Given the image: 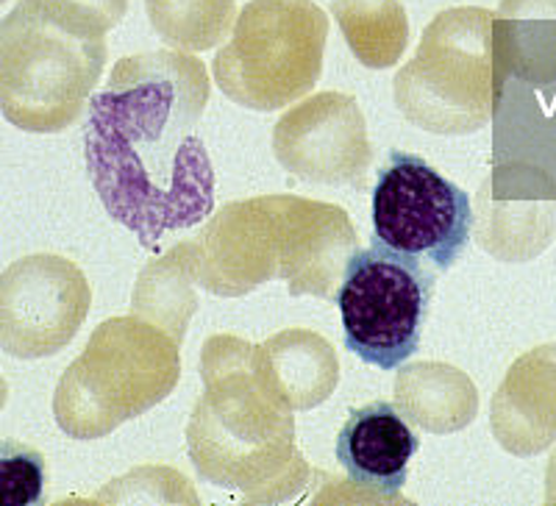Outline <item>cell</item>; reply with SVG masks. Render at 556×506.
Listing matches in <instances>:
<instances>
[{
    "label": "cell",
    "mask_w": 556,
    "mask_h": 506,
    "mask_svg": "<svg viewBox=\"0 0 556 506\" xmlns=\"http://www.w3.org/2000/svg\"><path fill=\"white\" fill-rule=\"evenodd\" d=\"M329 17L312 0H251L217 53L215 81L231 101L281 109L315 87Z\"/></svg>",
    "instance_id": "3957f363"
},
{
    "label": "cell",
    "mask_w": 556,
    "mask_h": 506,
    "mask_svg": "<svg viewBox=\"0 0 556 506\" xmlns=\"http://www.w3.org/2000/svg\"><path fill=\"white\" fill-rule=\"evenodd\" d=\"M431 295L434 270L417 256L384 242L356 251L337 292L348 351L379 370L401 367L420 349Z\"/></svg>",
    "instance_id": "277c9868"
},
{
    "label": "cell",
    "mask_w": 556,
    "mask_h": 506,
    "mask_svg": "<svg viewBox=\"0 0 556 506\" xmlns=\"http://www.w3.org/2000/svg\"><path fill=\"white\" fill-rule=\"evenodd\" d=\"M3 401H7V384L0 379V406H3Z\"/></svg>",
    "instance_id": "8fae6325"
},
{
    "label": "cell",
    "mask_w": 556,
    "mask_h": 506,
    "mask_svg": "<svg viewBox=\"0 0 556 506\" xmlns=\"http://www.w3.org/2000/svg\"><path fill=\"white\" fill-rule=\"evenodd\" d=\"M370 217L376 240L417 256L434 273H445L459 260L473 228L468 192L424 156L406 151H392L376 173Z\"/></svg>",
    "instance_id": "5b68a950"
},
{
    "label": "cell",
    "mask_w": 556,
    "mask_h": 506,
    "mask_svg": "<svg viewBox=\"0 0 556 506\" xmlns=\"http://www.w3.org/2000/svg\"><path fill=\"white\" fill-rule=\"evenodd\" d=\"M48 465L42 451L0 440V506H42Z\"/></svg>",
    "instance_id": "30bf717a"
},
{
    "label": "cell",
    "mask_w": 556,
    "mask_h": 506,
    "mask_svg": "<svg viewBox=\"0 0 556 506\" xmlns=\"http://www.w3.org/2000/svg\"><path fill=\"white\" fill-rule=\"evenodd\" d=\"M89 306L81 273L62 256H26L0 276V349L39 359L64 349Z\"/></svg>",
    "instance_id": "8992f818"
},
{
    "label": "cell",
    "mask_w": 556,
    "mask_h": 506,
    "mask_svg": "<svg viewBox=\"0 0 556 506\" xmlns=\"http://www.w3.org/2000/svg\"><path fill=\"white\" fill-rule=\"evenodd\" d=\"M121 20L73 0H20L0 20V112L23 131H64L101 78Z\"/></svg>",
    "instance_id": "7a4b0ae2"
},
{
    "label": "cell",
    "mask_w": 556,
    "mask_h": 506,
    "mask_svg": "<svg viewBox=\"0 0 556 506\" xmlns=\"http://www.w3.org/2000/svg\"><path fill=\"white\" fill-rule=\"evenodd\" d=\"M165 42L203 51L220 42L235 20V0H146Z\"/></svg>",
    "instance_id": "9c48e42d"
},
{
    "label": "cell",
    "mask_w": 556,
    "mask_h": 506,
    "mask_svg": "<svg viewBox=\"0 0 556 506\" xmlns=\"http://www.w3.org/2000/svg\"><path fill=\"white\" fill-rule=\"evenodd\" d=\"M417 451L420 440L392 401H370L348 412L334 443L337 463L348 479L384 498H395L404 490Z\"/></svg>",
    "instance_id": "52a82bcc"
},
{
    "label": "cell",
    "mask_w": 556,
    "mask_h": 506,
    "mask_svg": "<svg viewBox=\"0 0 556 506\" xmlns=\"http://www.w3.org/2000/svg\"><path fill=\"white\" fill-rule=\"evenodd\" d=\"M206 98L203 62L151 51L114 64L106 89L87 106L89 181L109 217L148 251L215 210V167L198 134Z\"/></svg>",
    "instance_id": "6da1fadb"
},
{
    "label": "cell",
    "mask_w": 556,
    "mask_h": 506,
    "mask_svg": "<svg viewBox=\"0 0 556 506\" xmlns=\"http://www.w3.org/2000/svg\"><path fill=\"white\" fill-rule=\"evenodd\" d=\"M0 3H3V0H0Z\"/></svg>",
    "instance_id": "7c38bea8"
},
{
    "label": "cell",
    "mask_w": 556,
    "mask_h": 506,
    "mask_svg": "<svg viewBox=\"0 0 556 506\" xmlns=\"http://www.w3.org/2000/svg\"><path fill=\"white\" fill-rule=\"evenodd\" d=\"M356 56L387 67L406 48V14L399 0H337L331 7Z\"/></svg>",
    "instance_id": "ba28073f"
}]
</instances>
